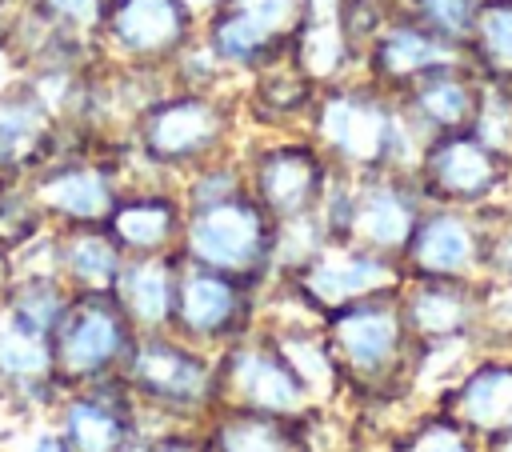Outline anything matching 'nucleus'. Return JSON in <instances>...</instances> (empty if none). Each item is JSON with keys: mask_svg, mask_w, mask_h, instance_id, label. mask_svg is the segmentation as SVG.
Instances as JSON below:
<instances>
[{"mask_svg": "<svg viewBox=\"0 0 512 452\" xmlns=\"http://www.w3.org/2000/svg\"><path fill=\"white\" fill-rule=\"evenodd\" d=\"M312 140L340 172H404L412 176L428 132L404 112L400 96L360 80V84H324L312 100Z\"/></svg>", "mask_w": 512, "mask_h": 452, "instance_id": "1", "label": "nucleus"}, {"mask_svg": "<svg viewBox=\"0 0 512 452\" xmlns=\"http://www.w3.org/2000/svg\"><path fill=\"white\" fill-rule=\"evenodd\" d=\"M180 244L188 264H204L236 280H252L268 268V260H276V220L244 188L224 200L188 204Z\"/></svg>", "mask_w": 512, "mask_h": 452, "instance_id": "2", "label": "nucleus"}, {"mask_svg": "<svg viewBox=\"0 0 512 452\" xmlns=\"http://www.w3.org/2000/svg\"><path fill=\"white\" fill-rule=\"evenodd\" d=\"M312 16V0H220L204 20V48L220 68L264 72L292 56L296 36Z\"/></svg>", "mask_w": 512, "mask_h": 452, "instance_id": "3", "label": "nucleus"}, {"mask_svg": "<svg viewBox=\"0 0 512 452\" xmlns=\"http://www.w3.org/2000/svg\"><path fill=\"white\" fill-rule=\"evenodd\" d=\"M328 348L340 356V364L356 380L376 384V388H384L388 380H396V372L408 368V352H420L404 324L400 292L332 308L328 312Z\"/></svg>", "mask_w": 512, "mask_h": 452, "instance_id": "4", "label": "nucleus"}, {"mask_svg": "<svg viewBox=\"0 0 512 452\" xmlns=\"http://www.w3.org/2000/svg\"><path fill=\"white\" fill-rule=\"evenodd\" d=\"M412 176L428 204L492 208L512 188V160L464 128L432 136Z\"/></svg>", "mask_w": 512, "mask_h": 452, "instance_id": "5", "label": "nucleus"}, {"mask_svg": "<svg viewBox=\"0 0 512 452\" xmlns=\"http://www.w3.org/2000/svg\"><path fill=\"white\" fill-rule=\"evenodd\" d=\"M224 136L228 108L204 88H184L152 100L136 124L144 160L160 168H200L224 144Z\"/></svg>", "mask_w": 512, "mask_h": 452, "instance_id": "6", "label": "nucleus"}, {"mask_svg": "<svg viewBox=\"0 0 512 452\" xmlns=\"http://www.w3.org/2000/svg\"><path fill=\"white\" fill-rule=\"evenodd\" d=\"M400 264L408 276L480 284L488 272V208L428 204Z\"/></svg>", "mask_w": 512, "mask_h": 452, "instance_id": "7", "label": "nucleus"}, {"mask_svg": "<svg viewBox=\"0 0 512 452\" xmlns=\"http://www.w3.org/2000/svg\"><path fill=\"white\" fill-rule=\"evenodd\" d=\"M408 280L404 264L396 256L360 248L352 240H324L312 260L296 268V288L324 312L368 300V296H392Z\"/></svg>", "mask_w": 512, "mask_h": 452, "instance_id": "8", "label": "nucleus"}, {"mask_svg": "<svg viewBox=\"0 0 512 452\" xmlns=\"http://www.w3.org/2000/svg\"><path fill=\"white\" fill-rule=\"evenodd\" d=\"M332 180V160L316 148V140H284L256 152L248 168V192L264 204V212L284 224L312 216Z\"/></svg>", "mask_w": 512, "mask_h": 452, "instance_id": "9", "label": "nucleus"}, {"mask_svg": "<svg viewBox=\"0 0 512 452\" xmlns=\"http://www.w3.org/2000/svg\"><path fill=\"white\" fill-rule=\"evenodd\" d=\"M464 60H468L464 44L444 40L440 32L424 28L420 20H412L400 8L388 12V20L376 28V36L368 40V48L360 56L368 80L388 92H404L412 80H420L436 68H448V64H464Z\"/></svg>", "mask_w": 512, "mask_h": 452, "instance_id": "10", "label": "nucleus"}, {"mask_svg": "<svg viewBox=\"0 0 512 452\" xmlns=\"http://www.w3.org/2000/svg\"><path fill=\"white\" fill-rule=\"evenodd\" d=\"M400 312L420 352L480 340V284L408 276L400 288Z\"/></svg>", "mask_w": 512, "mask_h": 452, "instance_id": "11", "label": "nucleus"}, {"mask_svg": "<svg viewBox=\"0 0 512 452\" xmlns=\"http://www.w3.org/2000/svg\"><path fill=\"white\" fill-rule=\"evenodd\" d=\"M128 344V312L120 300L108 292H80L76 300L64 304V316L52 332V352L56 364L72 376L100 372L112 364Z\"/></svg>", "mask_w": 512, "mask_h": 452, "instance_id": "12", "label": "nucleus"}, {"mask_svg": "<svg viewBox=\"0 0 512 452\" xmlns=\"http://www.w3.org/2000/svg\"><path fill=\"white\" fill-rule=\"evenodd\" d=\"M96 32H104V40L128 60L160 64L188 48L196 20L180 0H104Z\"/></svg>", "mask_w": 512, "mask_h": 452, "instance_id": "13", "label": "nucleus"}, {"mask_svg": "<svg viewBox=\"0 0 512 452\" xmlns=\"http://www.w3.org/2000/svg\"><path fill=\"white\" fill-rule=\"evenodd\" d=\"M32 196L44 216H56L64 224H104L120 200L112 176L100 164H84V160L40 164L32 180Z\"/></svg>", "mask_w": 512, "mask_h": 452, "instance_id": "14", "label": "nucleus"}, {"mask_svg": "<svg viewBox=\"0 0 512 452\" xmlns=\"http://www.w3.org/2000/svg\"><path fill=\"white\" fill-rule=\"evenodd\" d=\"M464 432H472L480 444L512 428V352L488 356L472 364L448 392V408Z\"/></svg>", "mask_w": 512, "mask_h": 452, "instance_id": "15", "label": "nucleus"}, {"mask_svg": "<svg viewBox=\"0 0 512 452\" xmlns=\"http://www.w3.org/2000/svg\"><path fill=\"white\" fill-rule=\"evenodd\" d=\"M396 96H400L404 112L428 136L464 132V128H472V116H476V104H480V72L468 60L448 64V68H436V72L412 80Z\"/></svg>", "mask_w": 512, "mask_h": 452, "instance_id": "16", "label": "nucleus"}, {"mask_svg": "<svg viewBox=\"0 0 512 452\" xmlns=\"http://www.w3.org/2000/svg\"><path fill=\"white\" fill-rule=\"evenodd\" d=\"M52 108L32 84H8L0 92V172L24 176L40 164H48L52 148Z\"/></svg>", "mask_w": 512, "mask_h": 452, "instance_id": "17", "label": "nucleus"}, {"mask_svg": "<svg viewBox=\"0 0 512 452\" xmlns=\"http://www.w3.org/2000/svg\"><path fill=\"white\" fill-rule=\"evenodd\" d=\"M240 300H244V280L204 268V264H188L176 276V308L172 312L180 316V324L188 332L212 336L236 320Z\"/></svg>", "mask_w": 512, "mask_h": 452, "instance_id": "18", "label": "nucleus"}, {"mask_svg": "<svg viewBox=\"0 0 512 452\" xmlns=\"http://www.w3.org/2000/svg\"><path fill=\"white\" fill-rule=\"evenodd\" d=\"M104 228L124 256H148V252H164L184 232V212L172 196H160V192L120 196Z\"/></svg>", "mask_w": 512, "mask_h": 452, "instance_id": "19", "label": "nucleus"}, {"mask_svg": "<svg viewBox=\"0 0 512 452\" xmlns=\"http://www.w3.org/2000/svg\"><path fill=\"white\" fill-rule=\"evenodd\" d=\"M176 260L164 252H148V256H124L112 296L120 300V308L128 312V320L140 324H164L176 308Z\"/></svg>", "mask_w": 512, "mask_h": 452, "instance_id": "20", "label": "nucleus"}, {"mask_svg": "<svg viewBox=\"0 0 512 452\" xmlns=\"http://www.w3.org/2000/svg\"><path fill=\"white\" fill-rule=\"evenodd\" d=\"M68 232L56 244V268L80 292H108L124 264L120 244L108 236L104 224H64Z\"/></svg>", "mask_w": 512, "mask_h": 452, "instance_id": "21", "label": "nucleus"}, {"mask_svg": "<svg viewBox=\"0 0 512 452\" xmlns=\"http://www.w3.org/2000/svg\"><path fill=\"white\" fill-rule=\"evenodd\" d=\"M236 388L244 392L248 404L268 408V412H292L304 400V380L292 368V360H276V356H240L236 360Z\"/></svg>", "mask_w": 512, "mask_h": 452, "instance_id": "22", "label": "nucleus"}, {"mask_svg": "<svg viewBox=\"0 0 512 452\" xmlns=\"http://www.w3.org/2000/svg\"><path fill=\"white\" fill-rule=\"evenodd\" d=\"M464 48L484 80L512 88V0H484Z\"/></svg>", "mask_w": 512, "mask_h": 452, "instance_id": "23", "label": "nucleus"}, {"mask_svg": "<svg viewBox=\"0 0 512 452\" xmlns=\"http://www.w3.org/2000/svg\"><path fill=\"white\" fill-rule=\"evenodd\" d=\"M136 380L164 400H188L204 388V368L172 344H144L136 356Z\"/></svg>", "mask_w": 512, "mask_h": 452, "instance_id": "24", "label": "nucleus"}, {"mask_svg": "<svg viewBox=\"0 0 512 452\" xmlns=\"http://www.w3.org/2000/svg\"><path fill=\"white\" fill-rule=\"evenodd\" d=\"M48 340H52L48 332H40V328H32V324H24L8 312L0 320V372H8V376H44L56 360Z\"/></svg>", "mask_w": 512, "mask_h": 452, "instance_id": "25", "label": "nucleus"}, {"mask_svg": "<svg viewBox=\"0 0 512 452\" xmlns=\"http://www.w3.org/2000/svg\"><path fill=\"white\" fill-rule=\"evenodd\" d=\"M124 440V416L100 400H80L68 412V448L72 452H116Z\"/></svg>", "mask_w": 512, "mask_h": 452, "instance_id": "26", "label": "nucleus"}, {"mask_svg": "<svg viewBox=\"0 0 512 452\" xmlns=\"http://www.w3.org/2000/svg\"><path fill=\"white\" fill-rule=\"evenodd\" d=\"M472 136H480L488 148L512 160V88L480 76V104L472 116Z\"/></svg>", "mask_w": 512, "mask_h": 452, "instance_id": "27", "label": "nucleus"}, {"mask_svg": "<svg viewBox=\"0 0 512 452\" xmlns=\"http://www.w3.org/2000/svg\"><path fill=\"white\" fill-rule=\"evenodd\" d=\"M480 4H484V0H400L396 8L408 12L412 20H420L424 28L440 32V36L452 40V44H468Z\"/></svg>", "mask_w": 512, "mask_h": 452, "instance_id": "28", "label": "nucleus"}, {"mask_svg": "<svg viewBox=\"0 0 512 452\" xmlns=\"http://www.w3.org/2000/svg\"><path fill=\"white\" fill-rule=\"evenodd\" d=\"M480 340L512 352V280H480Z\"/></svg>", "mask_w": 512, "mask_h": 452, "instance_id": "29", "label": "nucleus"}, {"mask_svg": "<svg viewBox=\"0 0 512 452\" xmlns=\"http://www.w3.org/2000/svg\"><path fill=\"white\" fill-rule=\"evenodd\" d=\"M32 8L56 36L96 32L104 16V0H32Z\"/></svg>", "mask_w": 512, "mask_h": 452, "instance_id": "30", "label": "nucleus"}, {"mask_svg": "<svg viewBox=\"0 0 512 452\" xmlns=\"http://www.w3.org/2000/svg\"><path fill=\"white\" fill-rule=\"evenodd\" d=\"M400 452H484V444L464 432L452 416H436L428 424L416 428V436H408V444Z\"/></svg>", "mask_w": 512, "mask_h": 452, "instance_id": "31", "label": "nucleus"}, {"mask_svg": "<svg viewBox=\"0 0 512 452\" xmlns=\"http://www.w3.org/2000/svg\"><path fill=\"white\" fill-rule=\"evenodd\" d=\"M484 280H512V204L488 208V272Z\"/></svg>", "mask_w": 512, "mask_h": 452, "instance_id": "32", "label": "nucleus"}, {"mask_svg": "<svg viewBox=\"0 0 512 452\" xmlns=\"http://www.w3.org/2000/svg\"><path fill=\"white\" fill-rule=\"evenodd\" d=\"M220 444H224V452H296L284 432H276V428H268L260 420H236V424H228L224 436H220Z\"/></svg>", "mask_w": 512, "mask_h": 452, "instance_id": "33", "label": "nucleus"}, {"mask_svg": "<svg viewBox=\"0 0 512 452\" xmlns=\"http://www.w3.org/2000/svg\"><path fill=\"white\" fill-rule=\"evenodd\" d=\"M180 4H184V12H188L196 24H204V20L220 8V0H180Z\"/></svg>", "mask_w": 512, "mask_h": 452, "instance_id": "34", "label": "nucleus"}, {"mask_svg": "<svg viewBox=\"0 0 512 452\" xmlns=\"http://www.w3.org/2000/svg\"><path fill=\"white\" fill-rule=\"evenodd\" d=\"M12 84V48L8 40H0V92Z\"/></svg>", "mask_w": 512, "mask_h": 452, "instance_id": "35", "label": "nucleus"}, {"mask_svg": "<svg viewBox=\"0 0 512 452\" xmlns=\"http://www.w3.org/2000/svg\"><path fill=\"white\" fill-rule=\"evenodd\" d=\"M484 452H512V428L492 436V440H484Z\"/></svg>", "mask_w": 512, "mask_h": 452, "instance_id": "36", "label": "nucleus"}, {"mask_svg": "<svg viewBox=\"0 0 512 452\" xmlns=\"http://www.w3.org/2000/svg\"><path fill=\"white\" fill-rule=\"evenodd\" d=\"M368 4H388V8H396L400 0H368Z\"/></svg>", "mask_w": 512, "mask_h": 452, "instance_id": "37", "label": "nucleus"}, {"mask_svg": "<svg viewBox=\"0 0 512 452\" xmlns=\"http://www.w3.org/2000/svg\"><path fill=\"white\" fill-rule=\"evenodd\" d=\"M164 452H188V448H164Z\"/></svg>", "mask_w": 512, "mask_h": 452, "instance_id": "38", "label": "nucleus"}, {"mask_svg": "<svg viewBox=\"0 0 512 452\" xmlns=\"http://www.w3.org/2000/svg\"><path fill=\"white\" fill-rule=\"evenodd\" d=\"M0 180H4V172H0Z\"/></svg>", "mask_w": 512, "mask_h": 452, "instance_id": "39", "label": "nucleus"}]
</instances>
